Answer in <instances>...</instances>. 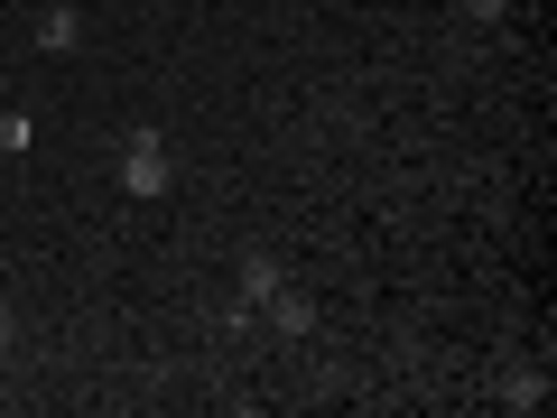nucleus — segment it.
Here are the masks:
<instances>
[{"instance_id":"obj_1","label":"nucleus","mask_w":557,"mask_h":418,"mask_svg":"<svg viewBox=\"0 0 557 418\" xmlns=\"http://www.w3.org/2000/svg\"><path fill=\"white\" fill-rule=\"evenodd\" d=\"M168 177H177V168H168V139L139 121V131L121 139V186H131V196H168Z\"/></svg>"},{"instance_id":"obj_2","label":"nucleus","mask_w":557,"mask_h":418,"mask_svg":"<svg viewBox=\"0 0 557 418\" xmlns=\"http://www.w3.org/2000/svg\"><path fill=\"white\" fill-rule=\"evenodd\" d=\"M260 307H270L278 335H317V298H307V288H278V298H260Z\"/></svg>"},{"instance_id":"obj_3","label":"nucleus","mask_w":557,"mask_h":418,"mask_svg":"<svg viewBox=\"0 0 557 418\" xmlns=\"http://www.w3.org/2000/svg\"><path fill=\"white\" fill-rule=\"evenodd\" d=\"M278 288H288V270H278L270 251H251V260H242V298L233 307H260V298H278Z\"/></svg>"},{"instance_id":"obj_4","label":"nucleus","mask_w":557,"mask_h":418,"mask_svg":"<svg viewBox=\"0 0 557 418\" xmlns=\"http://www.w3.org/2000/svg\"><path fill=\"white\" fill-rule=\"evenodd\" d=\"M75 38H84V20H75V10H38V47H47V57H65Z\"/></svg>"},{"instance_id":"obj_5","label":"nucleus","mask_w":557,"mask_h":418,"mask_svg":"<svg viewBox=\"0 0 557 418\" xmlns=\"http://www.w3.org/2000/svg\"><path fill=\"white\" fill-rule=\"evenodd\" d=\"M502 409H548V372H511L502 381Z\"/></svg>"},{"instance_id":"obj_6","label":"nucleus","mask_w":557,"mask_h":418,"mask_svg":"<svg viewBox=\"0 0 557 418\" xmlns=\"http://www.w3.org/2000/svg\"><path fill=\"white\" fill-rule=\"evenodd\" d=\"M0 149H10V159H20V149H38V121H28V112H0Z\"/></svg>"}]
</instances>
